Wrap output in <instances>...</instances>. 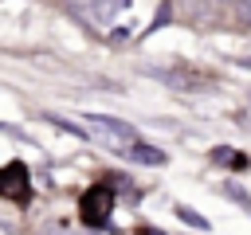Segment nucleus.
I'll return each instance as SVG.
<instances>
[{"mask_svg":"<svg viewBox=\"0 0 251 235\" xmlns=\"http://www.w3.org/2000/svg\"><path fill=\"white\" fill-rule=\"evenodd\" d=\"M110 204H114V196H110L106 184L94 188V192H86V196H82V219H86V223H106Z\"/></svg>","mask_w":251,"mask_h":235,"instance_id":"obj_3","label":"nucleus"},{"mask_svg":"<svg viewBox=\"0 0 251 235\" xmlns=\"http://www.w3.org/2000/svg\"><path fill=\"white\" fill-rule=\"evenodd\" d=\"M4 196L8 200H24V164H8L4 168Z\"/></svg>","mask_w":251,"mask_h":235,"instance_id":"obj_4","label":"nucleus"},{"mask_svg":"<svg viewBox=\"0 0 251 235\" xmlns=\"http://www.w3.org/2000/svg\"><path fill=\"white\" fill-rule=\"evenodd\" d=\"M176 215H180L184 223H192L196 231H208V219H204V215H196V208H188V204H180V208H176Z\"/></svg>","mask_w":251,"mask_h":235,"instance_id":"obj_6","label":"nucleus"},{"mask_svg":"<svg viewBox=\"0 0 251 235\" xmlns=\"http://www.w3.org/2000/svg\"><path fill=\"white\" fill-rule=\"evenodd\" d=\"M129 8H133V0H94V4L86 8V20L98 24V27H110V24H118V16H126Z\"/></svg>","mask_w":251,"mask_h":235,"instance_id":"obj_2","label":"nucleus"},{"mask_svg":"<svg viewBox=\"0 0 251 235\" xmlns=\"http://www.w3.org/2000/svg\"><path fill=\"white\" fill-rule=\"evenodd\" d=\"M126 157H133V161H141V164H165V153H161V149H153V145H141V141H137Z\"/></svg>","mask_w":251,"mask_h":235,"instance_id":"obj_5","label":"nucleus"},{"mask_svg":"<svg viewBox=\"0 0 251 235\" xmlns=\"http://www.w3.org/2000/svg\"><path fill=\"white\" fill-rule=\"evenodd\" d=\"M239 20L251 24V0H239Z\"/></svg>","mask_w":251,"mask_h":235,"instance_id":"obj_7","label":"nucleus"},{"mask_svg":"<svg viewBox=\"0 0 251 235\" xmlns=\"http://www.w3.org/2000/svg\"><path fill=\"white\" fill-rule=\"evenodd\" d=\"M86 133H90L102 149H110V153H129V149L137 145L133 125H126V121H118V118H106V114H86Z\"/></svg>","mask_w":251,"mask_h":235,"instance_id":"obj_1","label":"nucleus"}]
</instances>
